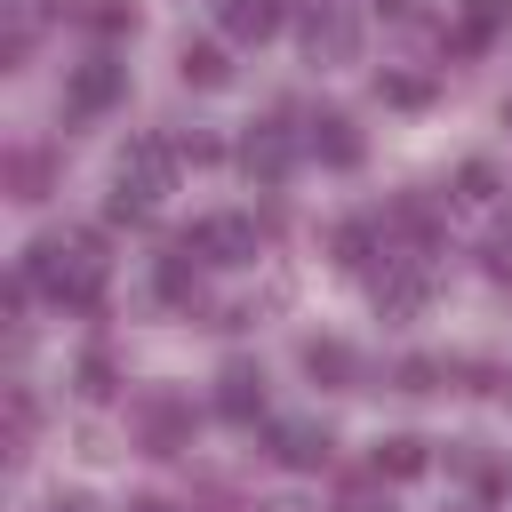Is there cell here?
Returning a JSON list of instances; mask_svg holds the SVG:
<instances>
[{
    "instance_id": "6da1fadb",
    "label": "cell",
    "mask_w": 512,
    "mask_h": 512,
    "mask_svg": "<svg viewBox=\"0 0 512 512\" xmlns=\"http://www.w3.org/2000/svg\"><path fill=\"white\" fill-rule=\"evenodd\" d=\"M24 280H32L40 296L72 304V312H96V304H104V256H96L88 240H32V248H24Z\"/></svg>"
},
{
    "instance_id": "7a4b0ae2",
    "label": "cell",
    "mask_w": 512,
    "mask_h": 512,
    "mask_svg": "<svg viewBox=\"0 0 512 512\" xmlns=\"http://www.w3.org/2000/svg\"><path fill=\"white\" fill-rule=\"evenodd\" d=\"M168 176H176V144L168 136H128L120 168H112V224H144L152 200L168 192Z\"/></svg>"
},
{
    "instance_id": "3957f363",
    "label": "cell",
    "mask_w": 512,
    "mask_h": 512,
    "mask_svg": "<svg viewBox=\"0 0 512 512\" xmlns=\"http://www.w3.org/2000/svg\"><path fill=\"white\" fill-rule=\"evenodd\" d=\"M296 40H304L312 64H352V56H360V24H352L344 0H312V8L296 16Z\"/></svg>"
},
{
    "instance_id": "277c9868",
    "label": "cell",
    "mask_w": 512,
    "mask_h": 512,
    "mask_svg": "<svg viewBox=\"0 0 512 512\" xmlns=\"http://www.w3.org/2000/svg\"><path fill=\"white\" fill-rule=\"evenodd\" d=\"M120 96H128V64H120V56H88V64H72V80H64V112H72V120L112 112Z\"/></svg>"
},
{
    "instance_id": "5b68a950",
    "label": "cell",
    "mask_w": 512,
    "mask_h": 512,
    "mask_svg": "<svg viewBox=\"0 0 512 512\" xmlns=\"http://www.w3.org/2000/svg\"><path fill=\"white\" fill-rule=\"evenodd\" d=\"M176 248H184L192 264H248V256H256V216H200Z\"/></svg>"
},
{
    "instance_id": "8992f818",
    "label": "cell",
    "mask_w": 512,
    "mask_h": 512,
    "mask_svg": "<svg viewBox=\"0 0 512 512\" xmlns=\"http://www.w3.org/2000/svg\"><path fill=\"white\" fill-rule=\"evenodd\" d=\"M136 432H144L152 456L192 448V400H176V392H144V400H136Z\"/></svg>"
},
{
    "instance_id": "52a82bcc",
    "label": "cell",
    "mask_w": 512,
    "mask_h": 512,
    "mask_svg": "<svg viewBox=\"0 0 512 512\" xmlns=\"http://www.w3.org/2000/svg\"><path fill=\"white\" fill-rule=\"evenodd\" d=\"M216 416H224V424H256V416H264V368H256V360H224V376H216Z\"/></svg>"
},
{
    "instance_id": "ba28073f",
    "label": "cell",
    "mask_w": 512,
    "mask_h": 512,
    "mask_svg": "<svg viewBox=\"0 0 512 512\" xmlns=\"http://www.w3.org/2000/svg\"><path fill=\"white\" fill-rule=\"evenodd\" d=\"M288 24V0H216V32L224 40H272Z\"/></svg>"
},
{
    "instance_id": "9c48e42d",
    "label": "cell",
    "mask_w": 512,
    "mask_h": 512,
    "mask_svg": "<svg viewBox=\"0 0 512 512\" xmlns=\"http://www.w3.org/2000/svg\"><path fill=\"white\" fill-rule=\"evenodd\" d=\"M424 296H432V280H424L416 264H384V272H376V312H384V320H416Z\"/></svg>"
},
{
    "instance_id": "30bf717a",
    "label": "cell",
    "mask_w": 512,
    "mask_h": 512,
    "mask_svg": "<svg viewBox=\"0 0 512 512\" xmlns=\"http://www.w3.org/2000/svg\"><path fill=\"white\" fill-rule=\"evenodd\" d=\"M272 464L280 472H320L328 464V424H272Z\"/></svg>"
},
{
    "instance_id": "8fae6325",
    "label": "cell",
    "mask_w": 512,
    "mask_h": 512,
    "mask_svg": "<svg viewBox=\"0 0 512 512\" xmlns=\"http://www.w3.org/2000/svg\"><path fill=\"white\" fill-rule=\"evenodd\" d=\"M304 144H312L328 168H360V128H352V112H312Z\"/></svg>"
},
{
    "instance_id": "7c38bea8",
    "label": "cell",
    "mask_w": 512,
    "mask_h": 512,
    "mask_svg": "<svg viewBox=\"0 0 512 512\" xmlns=\"http://www.w3.org/2000/svg\"><path fill=\"white\" fill-rule=\"evenodd\" d=\"M288 160H296L288 128H248V136H240V168H248L256 184H280V176H288Z\"/></svg>"
},
{
    "instance_id": "4fadbf2b",
    "label": "cell",
    "mask_w": 512,
    "mask_h": 512,
    "mask_svg": "<svg viewBox=\"0 0 512 512\" xmlns=\"http://www.w3.org/2000/svg\"><path fill=\"white\" fill-rule=\"evenodd\" d=\"M296 360H304V376H312V384H328V392H344V384L360 376V360H352V344H344V336H304V352H296Z\"/></svg>"
},
{
    "instance_id": "5bb4252c",
    "label": "cell",
    "mask_w": 512,
    "mask_h": 512,
    "mask_svg": "<svg viewBox=\"0 0 512 512\" xmlns=\"http://www.w3.org/2000/svg\"><path fill=\"white\" fill-rule=\"evenodd\" d=\"M424 464H432V448H424L416 432H384V440L368 448V472H376V480H424Z\"/></svg>"
},
{
    "instance_id": "9a60e30c",
    "label": "cell",
    "mask_w": 512,
    "mask_h": 512,
    "mask_svg": "<svg viewBox=\"0 0 512 512\" xmlns=\"http://www.w3.org/2000/svg\"><path fill=\"white\" fill-rule=\"evenodd\" d=\"M504 24H512V0H464V16H456V32H448V48H464V56H472V48H488Z\"/></svg>"
},
{
    "instance_id": "2e32d148",
    "label": "cell",
    "mask_w": 512,
    "mask_h": 512,
    "mask_svg": "<svg viewBox=\"0 0 512 512\" xmlns=\"http://www.w3.org/2000/svg\"><path fill=\"white\" fill-rule=\"evenodd\" d=\"M176 72H184V88H224V80H232V64H224L216 40H184V48H176Z\"/></svg>"
},
{
    "instance_id": "e0dca14e",
    "label": "cell",
    "mask_w": 512,
    "mask_h": 512,
    "mask_svg": "<svg viewBox=\"0 0 512 512\" xmlns=\"http://www.w3.org/2000/svg\"><path fill=\"white\" fill-rule=\"evenodd\" d=\"M72 384H80V400H112V392H120L112 352H104V344H88V352H80V368H72Z\"/></svg>"
},
{
    "instance_id": "ac0fdd59",
    "label": "cell",
    "mask_w": 512,
    "mask_h": 512,
    "mask_svg": "<svg viewBox=\"0 0 512 512\" xmlns=\"http://www.w3.org/2000/svg\"><path fill=\"white\" fill-rule=\"evenodd\" d=\"M384 232H400V240H416V248H432V232H440V216H432V200H392V216H384Z\"/></svg>"
},
{
    "instance_id": "d6986e66",
    "label": "cell",
    "mask_w": 512,
    "mask_h": 512,
    "mask_svg": "<svg viewBox=\"0 0 512 512\" xmlns=\"http://www.w3.org/2000/svg\"><path fill=\"white\" fill-rule=\"evenodd\" d=\"M328 248H336V264H376V224H368V216H352V224H336V232H328Z\"/></svg>"
},
{
    "instance_id": "ffe728a7",
    "label": "cell",
    "mask_w": 512,
    "mask_h": 512,
    "mask_svg": "<svg viewBox=\"0 0 512 512\" xmlns=\"http://www.w3.org/2000/svg\"><path fill=\"white\" fill-rule=\"evenodd\" d=\"M8 184L16 200H48V152H8Z\"/></svg>"
},
{
    "instance_id": "44dd1931",
    "label": "cell",
    "mask_w": 512,
    "mask_h": 512,
    "mask_svg": "<svg viewBox=\"0 0 512 512\" xmlns=\"http://www.w3.org/2000/svg\"><path fill=\"white\" fill-rule=\"evenodd\" d=\"M160 296H168V304H192V296H200V264H192L184 248L160 256Z\"/></svg>"
},
{
    "instance_id": "7402d4cb",
    "label": "cell",
    "mask_w": 512,
    "mask_h": 512,
    "mask_svg": "<svg viewBox=\"0 0 512 512\" xmlns=\"http://www.w3.org/2000/svg\"><path fill=\"white\" fill-rule=\"evenodd\" d=\"M376 96H384V104H424V96H432V80H416V72H384V80H376Z\"/></svg>"
},
{
    "instance_id": "603a6c76",
    "label": "cell",
    "mask_w": 512,
    "mask_h": 512,
    "mask_svg": "<svg viewBox=\"0 0 512 512\" xmlns=\"http://www.w3.org/2000/svg\"><path fill=\"white\" fill-rule=\"evenodd\" d=\"M456 200H496V168L488 160H464L456 168Z\"/></svg>"
},
{
    "instance_id": "cb8c5ba5",
    "label": "cell",
    "mask_w": 512,
    "mask_h": 512,
    "mask_svg": "<svg viewBox=\"0 0 512 512\" xmlns=\"http://www.w3.org/2000/svg\"><path fill=\"white\" fill-rule=\"evenodd\" d=\"M480 256H488V272H496V280H512V208L496 216V232H488V248H480Z\"/></svg>"
},
{
    "instance_id": "d4e9b609",
    "label": "cell",
    "mask_w": 512,
    "mask_h": 512,
    "mask_svg": "<svg viewBox=\"0 0 512 512\" xmlns=\"http://www.w3.org/2000/svg\"><path fill=\"white\" fill-rule=\"evenodd\" d=\"M88 24H96V32H136V8H128V0H96Z\"/></svg>"
},
{
    "instance_id": "484cf974",
    "label": "cell",
    "mask_w": 512,
    "mask_h": 512,
    "mask_svg": "<svg viewBox=\"0 0 512 512\" xmlns=\"http://www.w3.org/2000/svg\"><path fill=\"white\" fill-rule=\"evenodd\" d=\"M392 376H400V392H432L440 384V360H400Z\"/></svg>"
},
{
    "instance_id": "4316f807",
    "label": "cell",
    "mask_w": 512,
    "mask_h": 512,
    "mask_svg": "<svg viewBox=\"0 0 512 512\" xmlns=\"http://www.w3.org/2000/svg\"><path fill=\"white\" fill-rule=\"evenodd\" d=\"M176 160H216V136H176Z\"/></svg>"
},
{
    "instance_id": "83f0119b",
    "label": "cell",
    "mask_w": 512,
    "mask_h": 512,
    "mask_svg": "<svg viewBox=\"0 0 512 512\" xmlns=\"http://www.w3.org/2000/svg\"><path fill=\"white\" fill-rule=\"evenodd\" d=\"M336 512H384V504H376V496H360V488H352V496H344V504H336Z\"/></svg>"
},
{
    "instance_id": "f1b7e54d",
    "label": "cell",
    "mask_w": 512,
    "mask_h": 512,
    "mask_svg": "<svg viewBox=\"0 0 512 512\" xmlns=\"http://www.w3.org/2000/svg\"><path fill=\"white\" fill-rule=\"evenodd\" d=\"M48 512H96V504H88V496H56Z\"/></svg>"
},
{
    "instance_id": "f546056e",
    "label": "cell",
    "mask_w": 512,
    "mask_h": 512,
    "mask_svg": "<svg viewBox=\"0 0 512 512\" xmlns=\"http://www.w3.org/2000/svg\"><path fill=\"white\" fill-rule=\"evenodd\" d=\"M128 512H176V504H160V496H136V504H128Z\"/></svg>"
},
{
    "instance_id": "4dcf8cb0",
    "label": "cell",
    "mask_w": 512,
    "mask_h": 512,
    "mask_svg": "<svg viewBox=\"0 0 512 512\" xmlns=\"http://www.w3.org/2000/svg\"><path fill=\"white\" fill-rule=\"evenodd\" d=\"M504 128H512V96H504Z\"/></svg>"
}]
</instances>
